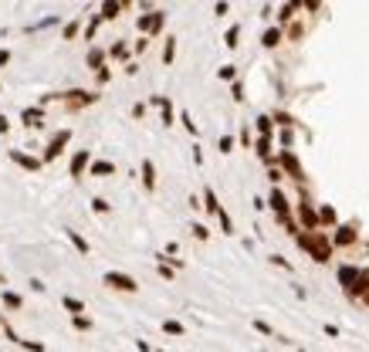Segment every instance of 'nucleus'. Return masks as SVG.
Instances as JSON below:
<instances>
[{
    "label": "nucleus",
    "instance_id": "f257e3e1",
    "mask_svg": "<svg viewBox=\"0 0 369 352\" xmlns=\"http://www.w3.org/2000/svg\"><path fill=\"white\" fill-rule=\"evenodd\" d=\"M68 139H71V132H68V129H61V132H55V136H51V142H48V149H44V163H51V159H58L61 153H64V146H68Z\"/></svg>",
    "mask_w": 369,
    "mask_h": 352
},
{
    "label": "nucleus",
    "instance_id": "0eeeda50",
    "mask_svg": "<svg viewBox=\"0 0 369 352\" xmlns=\"http://www.w3.org/2000/svg\"><path fill=\"white\" fill-rule=\"evenodd\" d=\"M0 298H3V305H7V308H20V305H24V301H20V294H14V292H3Z\"/></svg>",
    "mask_w": 369,
    "mask_h": 352
},
{
    "label": "nucleus",
    "instance_id": "ddd939ff",
    "mask_svg": "<svg viewBox=\"0 0 369 352\" xmlns=\"http://www.w3.org/2000/svg\"><path fill=\"white\" fill-rule=\"evenodd\" d=\"M75 34H78V20H71V24L64 27V41H75Z\"/></svg>",
    "mask_w": 369,
    "mask_h": 352
},
{
    "label": "nucleus",
    "instance_id": "2eb2a0df",
    "mask_svg": "<svg viewBox=\"0 0 369 352\" xmlns=\"http://www.w3.org/2000/svg\"><path fill=\"white\" fill-rule=\"evenodd\" d=\"M88 64L98 68V64H102V51H88Z\"/></svg>",
    "mask_w": 369,
    "mask_h": 352
},
{
    "label": "nucleus",
    "instance_id": "dca6fc26",
    "mask_svg": "<svg viewBox=\"0 0 369 352\" xmlns=\"http://www.w3.org/2000/svg\"><path fill=\"white\" fill-rule=\"evenodd\" d=\"M95 31H98V17H95V20H92V24H88V31H85V38L92 41V38H95Z\"/></svg>",
    "mask_w": 369,
    "mask_h": 352
},
{
    "label": "nucleus",
    "instance_id": "a211bd4d",
    "mask_svg": "<svg viewBox=\"0 0 369 352\" xmlns=\"http://www.w3.org/2000/svg\"><path fill=\"white\" fill-rule=\"evenodd\" d=\"M3 64H10V51H7V48H0V68H3Z\"/></svg>",
    "mask_w": 369,
    "mask_h": 352
},
{
    "label": "nucleus",
    "instance_id": "423d86ee",
    "mask_svg": "<svg viewBox=\"0 0 369 352\" xmlns=\"http://www.w3.org/2000/svg\"><path fill=\"white\" fill-rule=\"evenodd\" d=\"M112 17H119V0H105L102 3V20H112Z\"/></svg>",
    "mask_w": 369,
    "mask_h": 352
},
{
    "label": "nucleus",
    "instance_id": "1a4fd4ad",
    "mask_svg": "<svg viewBox=\"0 0 369 352\" xmlns=\"http://www.w3.org/2000/svg\"><path fill=\"white\" fill-rule=\"evenodd\" d=\"M109 173H116L112 163H95V166H92V176H109Z\"/></svg>",
    "mask_w": 369,
    "mask_h": 352
},
{
    "label": "nucleus",
    "instance_id": "f3484780",
    "mask_svg": "<svg viewBox=\"0 0 369 352\" xmlns=\"http://www.w3.org/2000/svg\"><path fill=\"white\" fill-rule=\"evenodd\" d=\"M264 44H268V48H271V44H278V31H268V34H264Z\"/></svg>",
    "mask_w": 369,
    "mask_h": 352
},
{
    "label": "nucleus",
    "instance_id": "20e7f679",
    "mask_svg": "<svg viewBox=\"0 0 369 352\" xmlns=\"http://www.w3.org/2000/svg\"><path fill=\"white\" fill-rule=\"evenodd\" d=\"M20 122H24L27 129H41V125H44V109H24V112H20Z\"/></svg>",
    "mask_w": 369,
    "mask_h": 352
},
{
    "label": "nucleus",
    "instance_id": "9d476101",
    "mask_svg": "<svg viewBox=\"0 0 369 352\" xmlns=\"http://www.w3.org/2000/svg\"><path fill=\"white\" fill-rule=\"evenodd\" d=\"M61 305H64V308H68V312H85V305H81V301H78V298H61Z\"/></svg>",
    "mask_w": 369,
    "mask_h": 352
},
{
    "label": "nucleus",
    "instance_id": "f8f14e48",
    "mask_svg": "<svg viewBox=\"0 0 369 352\" xmlns=\"http://www.w3.org/2000/svg\"><path fill=\"white\" fill-rule=\"evenodd\" d=\"M75 329H81V332H88V329H92V322H88L85 315H75Z\"/></svg>",
    "mask_w": 369,
    "mask_h": 352
},
{
    "label": "nucleus",
    "instance_id": "4468645a",
    "mask_svg": "<svg viewBox=\"0 0 369 352\" xmlns=\"http://www.w3.org/2000/svg\"><path fill=\"white\" fill-rule=\"evenodd\" d=\"M142 179H146V186H153V166L149 163H142Z\"/></svg>",
    "mask_w": 369,
    "mask_h": 352
},
{
    "label": "nucleus",
    "instance_id": "7ed1b4c3",
    "mask_svg": "<svg viewBox=\"0 0 369 352\" xmlns=\"http://www.w3.org/2000/svg\"><path fill=\"white\" fill-rule=\"evenodd\" d=\"M10 159L17 163V166H24L27 173H38L41 166H44V159H34V156H24V153H17V149H10Z\"/></svg>",
    "mask_w": 369,
    "mask_h": 352
},
{
    "label": "nucleus",
    "instance_id": "6e6552de",
    "mask_svg": "<svg viewBox=\"0 0 369 352\" xmlns=\"http://www.w3.org/2000/svg\"><path fill=\"white\" fill-rule=\"evenodd\" d=\"M68 237H71V244H75V247L81 251V254H88V240H85L81 234H75V231H68Z\"/></svg>",
    "mask_w": 369,
    "mask_h": 352
},
{
    "label": "nucleus",
    "instance_id": "6ab92c4d",
    "mask_svg": "<svg viewBox=\"0 0 369 352\" xmlns=\"http://www.w3.org/2000/svg\"><path fill=\"white\" fill-rule=\"evenodd\" d=\"M7 129H10V122H7V116L0 118V132H7Z\"/></svg>",
    "mask_w": 369,
    "mask_h": 352
},
{
    "label": "nucleus",
    "instance_id": "f03ea898",
    "mask_svg": "<svg viewBox=\"0 0 369 352\" xmlns=\"http://www.w3.org/2000/svg\"><path fill=\"white\" fill-rule=\"evenodd\" d=\"M105 285H109V288H119V292H136V281H132L129 274H119V271L105 274Z\"/></svg>",
    "mask_w": 369,
    "mask_h": 352
},
{
    "label": "nucleus",
    "instance_id": "9b49d317",
    "mask_svg": "<svg viewBox=\"0 0 369 352\" xmlns=\"http://www.w3.org/2000/svg\"><path fill=\"white\" fill-rule=\"evenodd\" d=\"M92 210H95V214H109V203H105L102 196H95V200H92Z\"/></svg>",
    "mask_w": 369,
    "mask_h": 352
},
{
    "label": "nucleus",
    "instance_id": "39448f33",
    "mask_svg": "<svg viewBox=\"0 0 369 352\" xmlns=\"http://www.w3.org/2000/svg\"><path fill=\"white\" fill-rule=\"evenodd\" d=\"M88 149H78L75 156H71V176H75V179H81V173H85V166H88Z\"/></svg>",
    "mask_w": 369,
    "mask_h": 352
}]
</instances>
